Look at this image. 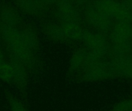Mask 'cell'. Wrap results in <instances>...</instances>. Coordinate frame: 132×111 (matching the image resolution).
Masks as SVG:
<instances>
[{"label":"cell","mask_w":132,"mask_h":111,"mask_svg":"<svg viewBox=\"0 0 132 111\" xmlns=\"http://www.w3.org/2000/svg\"><path fill=\"white\" fill-rule=\"evenodd\" d=\"M22 37L26 45L32 51L35 50L37 46V36L34 31L30 29H26L22 31Z\"/></svg>","instance_id":"cell-11"},{"label":"cell","mask_w":132,"mask_h":111,"mask_svg":"<svg viewBox=\"0 0 132 111\" xmlns=\"http://www.w3.org/2000/svg\"><path fill=\"white\" fill-rule=\"evenodd\" d=\"M48 33L50 36L56 40H61L65 38L63 29L60 24H51L48 29Z\"/></svg>","instance_id":"cell-12"},{"label":"cell","mask_w":132,"mask_h":111,"mask_svg":"<svg viewBox=\"0 0 132 111\" xmlns=\"http://www.w3.org/2000/svg\"><path fill=\"white\" fill-rule=\"evenodd\" d=\"M9 61L12 67L13 83H17L20 87H23L26 81V66L12 56H10Z\"/></svg>","instance_id":"cell-7"},{"label":"cell","mask_w":132,"mask_h":111,"mask_svg":"<svg viewBox=\"0 0 132 111\" xmlns=\"http://www.w3.org/2000/svg\"><path fill=\"white\" fill-rule=\"evenodd\" d=\"M60 25L63 29L65 38L73 40H81L84 31L81 29L78 20L62 22L60 23Z\"/></svg>","instance_id":"cell-8"},{"label":"cell","mask_w":132,"mask_h":111,"mask_svg":"<svg viewBox=\"0 0 132 111\" xmlns=\"http://www.w3.org/2000/svg\"><path fill=\"white\" fill-rule=\"evenodd\" d=\"M4 60H5V56H4L3 52L2 51V49H1V48H0V63H2Z\"/></svg>","instance_id":"cell-14"},{"label":"cell","mask_w":132,"mask_h":111,"mask_svg":"<svg viewBox=\"0 0 132 111\" xmlns=\"http://www.w3.org/2000/svg\"><path fill=\"white\" fill-rule=\"evenodd\" d=\"M9 104L12 111H26L24 104L17 98L12 97L9 99Z\"/></svg>","instance_id":"cell-13"},{"label":"cell","mask_w":132,"mask_h":111,"mask_svg":"<svg viewBox=\"0 0 132 111\" xmlns=\"http://www.w3.org/2000/svg\"><path fill=\"white\" fill-rule=\"evenodd\" d=\"M110 64L114 73L132 78V58L131 56L125 55L115 57Z\"/></svg>","instance_id":"cell-5"},{"label":"cell","mask_w":132,"mask_h":111,"mask_svg":"<svg viewBox=\"0 0 132 111\" xmlns=\"http://www.w3.org/2000/svg\"><path fill=\"white\" fill-rule=\"evenodd\" d=\"M56 13L62 22L77 21L78 15L74 6L69 2H60L57 3Z\"/></svg>","instance_id":"cell-6"},{"label":"cell","mask_w":132,"mask_h":111,"mask_svg":"<svg viewBox=\"0 0 132 111\" xmlns=\"http://www.w3.org/2000/svg\"><path fill=\"white\" fill-rule=\"evenodd\" d=\"M81 42H83L91 53L98 59L103 57L108 53V44L104 36L101 34H94L84 32Z\"/></svg>","instance_id":"cell-2"},{"label":"cell","mask_w":132,"mask_h":111,"mask_svg":"<svg viewBox=\"0 0 132 111\" xmlns=\"http://www.w3.org/2000/svg\"><path fill=\"white\" fill-rule=\"evenodd\" d=\"M114 73L111 64L95 62L85 69L84 77L87 80H99L108 77Z\"/></svg>","instance_id":"cell-4"},{"label":"cell","mask_w":132,"mask_h":111,"mask_svg":"<svg viewBox=\"0 0 132 111\" xmlns=\"http://www.w3.org/2000/svg\"><path fill=\"white\" fill-rule=\"evenodd\" d=\"M0 21L2 25L16 27L19 23V17L17 14L10 8H4L0 14Z\"/></svg>","instance_id":"cell-9"},{"label":"cell","mask_w":132,"mask_h":111,"mask_svg":"<svg viewBox=\"0 0 132 111\" xmlns=\"http://www.w3.org/2000/svg\"><path fill=\"white\" fill-rule=\"evenodd\" d=\"M87 19L89 23L97 29L106 32L111 26V19L98 9L95 5H91L86 11Z\"/></svg>","instance_id":"cell-3"},{"label":"cell","mask_w":132,"mask_h":111,"mask_svg":"<svg viewBox=\"0 0 132 111\" xmlns=\"http://www.w3.org/2000/svg\"><path fill=\"white\" fill-rule=\"evenodd\" d=\"M46 2H36V1H25L19 2V7L25 12L28 13H37L44 7Z\"/></svg>","instance_id":"cell-10"},{"label":"cell","mask_w":132,"mask_h":111,"mask_svg":"<svg viewBox=\"0 0 132 111\" xmlns=\"http://www.w3.org/2000/svg\"><path fill=\"white\" fill-rule=\"evenodd\" d=\"M0 35L11 53L10 56L19 60L25 66L32 63V51L26 45L22 31L16 27L2 25L0 26Z\"/></svg>","instance_id":"cell-1"}]
</instances>
